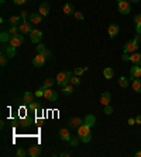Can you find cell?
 <instances>
[{"mask_svg": "<svg viewBox=\"0 0 141 157\" xmlns=\"http://www.w3.org/2000/svg\"><path fill=\"white\" fill-rule=\"evenodd\" d=\"M78 136L81 137V142L83 143H89L90 140H92V132H90V128H89L88 125H81L79 128H78Z\"/></svg>", "mask_w": 141, "mask_h": 157, "instance_id": "6da1fadb", "label": "cell"}, {"mask_svg": "<svg viewBox=\"0 0 141 157\" xmlns=\"http://www.w3.org/2000/svg\"><path fill=\"white\" fill-rule=\"evenodd\" d=\"M73 75V72H70V71H62V72H59L58 75H57V84H58L59 87H65V85H68L70 84V78Z\"/></svg>", "mask_w": 141, "mask_h": 157, "instance_id": "7a4b0ae2", "label": "cell"}, {"mask_svg": "<svg viewBox=\"0 0 141 157\" xmlns=\"http://www.w3.org/2000/svg\"><path fill=\"white\" fill-rule=\"evenodd\" d=\"M138 50V43L133 38V40H130L127 41L126 44H124V52H127V54H133V52H135Z\"/></svg>", "mask_w": 141, "mask_h": 157, "instance_id": "3957f363", "label": "cell"}, {"mask_svg": "<svg viewBox=\"0 0 141 157\" xmlns=\"http://www.w3.org/2000/svg\"><path fill=\"white\" fill-rule=\"evenodd\" d=\"M31 24L33 23H30L28 20H23L21 23L18 24V30H20V33L21 34H30L31 31H33V27H31Z\"/></svg>", "mask_w": 141, "mask_h": 157, "instance_id": "277c9868", "label": "cell"}, {"mask_svg": "<svg viewBox=\"0 0 141 157\" xmlns=\"http://www.w3.org/2000/svg\"><path fill=\"white\" fill-rule=\"evenodd\" d=\"M23 43H24V35L21 34V33L12 35V38H10V41H9V44L13 45V47H20Z\"/></svg>", "mask_w": 141, "mask_h": 157, "instance_id": "5b68a950", "label": "cell"}, {"mask_svg": "<svg viewBox=\"0 0 141 157\" xmlns=\"http://www.w3.org/2000/svg\"><path fill=\"white\" fill-rule=\"evenodd\" d=\"M42 35H44V33H42L41 30H35L34 29L31 33H30V40H31V43H34V44H40Z\"/></svg>", "mask_w": 141, "mask_h": 157, "instance_id": "8992f818", "label": "cell"}, {"mask_svg": "<svg viewBox=\"0 0 141 157\" xmlns=\"http://www.w3.org/2000/svg\"><path fill=\"white\" fill-rule=\"evenodd\" d=\"M44 98L47 99L48 102H55V101L58 99V93L55 92L54 89H51V88H45V91H44Z\"/></svg>", "mask_w": 141, "mask_h": 157, "instance_id": "52a82bcc", "label": "cell"}, {"mask_svg": "<svg viewBox=\"0 0 141 157\" xmlns=\"http://www.w3.org/2000/svg\"><path fill=\"white\" fill-rule=\"evenodd\" d=\"M117 9L121 14H129L131 12V4H130V1H127V0H123V1H120L117 4Z\"/></svg>", "mask_w": 141, "mask_h": 157, "instance_id": "ba28073f", "label": "cell"}, {"mask_svg": "<svg viewBox=\"0 0 141 157\" xmlns=\"http://www.w3.org/2000/svg\"><path fill=\"white\" fill-rule=\"evenodd\" d=\"M45 62H47V57L44 54H37L34 58H33V65L34 67H42Z\"/></svg>", "mask_w": 141, "mask_h": 157, "instance_id": "9c48e42d", "label": "cell"}, {"mask_svg": "<svg viewBox=\"0 0 141 157\" xmlns=\"http://www.w3.org/2000/svg\"><path fill=\"white\" fill-rule=\"evenodd\" d=\"M70 137H72V134H70L69 129H66V128L59 129V139L62 140V142H69Z\"/></svg>", "mask_w": 141, "mask_h": 157, "instance_id": "30bf717a", "label": "cell"}, {"mask_svg": "<svg viewBox=\"0 0 141 157\" xmlns=\"http://www.w3.org/2000/svg\"><path fill=\"white\" fill-rule=\"evenodd\" d=\"M27 151H28L30 157H40V156H41V147H40V146H37V145L30 146Z\"/></svg>", "mask_w": 141, "mask_h": 157, "instance_id": "8fae6325", "label": "cell"}, {"mask_svg": "<svg viewBox=\"0 0 141 157\" xmlns=\"http://www.w3.org/2000/svg\"><path fill=\"white\" fill-rule=\"evenodd\" d=\"M49 10H51V6H49L48 3H45V1H44V3H41V4H40V7H38V13L41 14L42 17H47L48 14H49Z\"/></svg>", "mask_w": 141, "mask_h": 157, "instance_id": "7c38bea8", "label": "cell"}, {"mask_svg": "<svg viewBox=\"0 0 141 157\" xmlns=\"http://www.w3.org/2000/svg\"><path fill=\"white\" fill-rule=\"evenodd\" d=\"M68 125H69L70 128L78 129L81 125H83V119H81V117H78V116H73V117H70L69 120H68Z\"/></svg>", "mask_w": 141, "mask_h": 157, "instance_id": "4fadbf2b", "label": "cell"}, {"mask_svg": "<svg viewBox=\"0 0 141 157\" xmlns=\"http://www.w3.org/2000/svg\"><path fill=\"white\" fill-rule=\"evenodd\" d=\"M118 31H120V27H118V24H116V23H112L109 26V29H107V33L110 35V38H114V37L118 34Z\"/></svg>", "mask_w": 141, "mask_h": 157, "instance_id": "5bb4252c", "label": "cell"}, {"mask_svg": "<svg viewBox=\"0 0 141 157\" xmlns=\"http://www.w3.org/2000/svg\"><path fill=\"white\" fill-rule=\"evenodd\" d=\"M28 21L33 24H40L42 21V16L40 13H31L28 16Z\"/></svg>", "mask_w": 141, "mask_h": 157, "instance_id": "9a60e30c", "label": "cell"}, {"mask_svg": "<svg viewBox=\"0 0 141 157\" xmlns=\"http://www.w3.org/2000/svg\"><path fill=\"white\" fill-rule=\"evenodd\" d=\"M130 75L131 78H141V65H134L130 68Z\"/></svg>", "mask_w": 141, "mask_h": 157, "instance_id": "2e32d148", "label": "cell"}, {"mask_svg": "<svg viewBox=\"0 0 141 157\" xmlns=\"http://www.w3.org/2000/svg\"><path fill=\"white\" fill-rule=\"evenodd\" d=\"M110 101H112V93L110 92H103L100 95V103L106 106V105L110 103Z\"/></svg>", "mask_w": 141, "mask_h": 157, "instance_id": "e0dca14e", "label": "cell"}, {"mask_svg": "<svg viewBox=\"0 0 141 157\" xmlns=\"http://www.w3.org/2000/svg\"><path fill=\"white\" fill-rule=\"evenodd\" d=\"M130 62H133L134 65H141V54L140 52H133L130 54Z\"/></svg>", "mask_w": 141, "mask_h": 157, "instance_id": "ac0fdd59", "label": "cell"}, {"mask_svg": "<svg viewBox=\"0 0 141 157\" xmlns=\"http://www.w3.org/2000/svg\"><path fill=\"white\" fill-rule=\"evenodd\" d=\"M34 96H35V93H31V92H24L23 95V102L27 106H28L31 102H34Z\"/></svg>", "mask_w": 141, "mask_h": 157, "instance_id": "d6986e66", "label": "cell"}, {"mask_svg": "<svg viewBox=\"0 0 141 157\" xmlns=\"http://www.w3.org/2000/svg\"><path fill=\"white\" fill-rule=\"evenodd\" d=\"M83 123L88 125L89 128H92V126L96 125V116L94 115H86V117L83 119Z\"/></svg>", "mask_w": 141, "mask_h": 157, "instance_id": "ffe728a7", "label": "cell"}, {"mask_svg": "<svg viewBox=\"0 0 141 157\" xmlns=\"http://www.w3.org/2000/svg\"><path fill=\"white\" fill-rule=\"evenodd\" d=\"M7 54V57H9V58H13V57H16V55H17V47H13V45H10V44H9V45L6 47V51H4Z\"/></svg>", "mask_w": 141, "mask_h": 157, "instance_id": "44dd1931", "label": "cell"}, {"mask_svg": "<svg viewBox=\"0 0 141 157\" xmlns=\"http://www.w3.org/2000/svg\"><path fill=\"white\" fill-rule=\"evenodd\" d=\"M133 81V89L137 93H141V79L140 78H131Z\"/></svg>", "mask_w": 141, "mask_h": 157, "instance_id": "7402d4cb", "label": "cell"}, {"mask_svg": "<svg viewBox=\"0 0 141 157\" xmlns=\"http://www.w3.org/2000/svg\"><path fill=\"white\" fill-rule=\"evenodd\" d=\"M73 91H75V85H72V84H68V85L62 87V93L64 95H72Z\"/></svg>", "mask_w": 141, "mask_h": 157, "instance_id": "603a6c76", "label": "cell"}, {"mask_svg": "<svg viewBox=\"0 0 141 157\" xmlns=\"http://www.w3.org/2000/svg\"><path fill=\"white\" fill-rule=\"evenodd\" d=\"M64 13L66 16H70V14L75 13V9H73V6H72L70 3H65L64 4Z\"/></svg>", "mask_w": 141, "mask_h": 157, "instance_id": "cb8c5ba5", "label": "cell"}, {"mask_svg": "<svg viewBox=\"0 0 141 157\" xmlns=\"http://www.w3.org/2000/svg\"><path fill=\"white\" fill-rule=\"evenodd\" d=\"M10 38H12V35H10V33H9V31H3V33L0 34V41H1V44H6V43H9V41H10Z\"/></svg>", "mask_w": 141, "mask_h": 157, "instance_id": "d4e9b609", "label": "cell"}, {"mask_svg": "<svg viewBox=\"0 0 141 157\" xmlns=\"http://www.w3.org/2000/svg\"><path fill=\"white\" fill-rule=\"evenodd\" d=\"M103 75H105L106 79H112L113 75H114V71H113V68L107 67V68H105V71H103Z\"/></svg>", "mask_w": 141, "mask_h": 157, "instance_id": "484cf974", "label": "cell"}, {"mask_svg": "<svg viewBox=\"0 0 141 157\" xmlns=\"http://www.w3.org/2000/svg\"><path fill=\"white\" fill-rule=\"evenodd\" d=\"M21 21H23V18H20V16H12V17L9 18V23L12 24V26H18Z\"/></svg>", "mask_w": 141, "mask_h": 157, "instance_id": "4316f807", "label": "cell"}, {"mask_svg": "<svg viewBox=\"0 0 141 157\" xmlns=\"http://www.w3.org/2000/svg\"><path fill=\"white\" fill-rule=\"evenodd\" d=\"M57 82V79H54V78H47V79H44L42 82V88H51Z\"/></svg>", "mask_w": 141, "mask_h": 157, "instance_id": "83f0119b", "label": "cell"}, {"mask_svg": "<svg viewBox=\"0 0 141 157\" xmlns=\"http://www.w3.org/2000/svg\"><path fill=\"white\" fill-rule=\"evenodd\" d=\"M79 142H81V137L79 136H72L69 140V143L72 147H78V145H79Z\"/></svg>", "mask_w": 141, "mask_h": 157, "instance_id": "f1b7e54d", "label": "cell"}, {"mask_svg": "<svg viewBox=\"0 0 141 157\" xmlns=\"http://www.w3.org/2000/svg\"><path fill=\"white\" fill-rule=\"evenodd\" d=\"M7 59H9L7 54L1 52V54H0V67H6V65H7Z\"/></svg>", "mask_w": 141, "mask_h": 157, "instance_id": "f546056e", "label": "cell"}, {"mask_svg": "<svg viewBox=\"0 0 141 157\" xmlns=\"http://www.w3.org/2000/svg\"><path fill=\"white\" fill-rule=\"evenodd\" d=\"M129 79H127V78H126V76H120V79H118V85H120V87L121 88H127L129 87Z\"/></svg>", "mask_w": 141, "mask_h": 157, "instance_id": "4dcf8cb0", "label": "cell"}, {"mask_svg": "<svg viewBox=\"0 0 141 157\" xmlns=\"http://www.w3.org/2000/svg\"><path fill=\"white\" fill-rule=\"evenodd\" d=\"M28 109H30V111H33V112H37V111H40V109H41V105L37 103V102H31V103L28 105Z\"/></svg>", "mask_w": 141, "mask_h": 157, "instance_id": "1f68e13d", "label": "cell"}, {"mask_svg": "<svg viewBox=\"0 0 141 157\" xmlns=\"http://www.w3.org/2000/svg\"><path fill=\"white\" fill-rule=\"evenodd\" d=\"M70 84H72V85H75V87L81 85V79H79V76H76L75 74H73V75H72V78H70Z\"/></svg>", "mask_w": 141, "mask_h": 157, "instance_id": "d6a6232c", "label": "cell"}, {"mask_svg": "<svg viewBox=\"0 0 141 157\" xmlns=\"http://www.w3.org/2000/svg\"><path fill=\"white\" fill-rule=\"evenodd\" d=\"M88 70H89V67H83V68H76V70L73 71V74H75L76 76H81L83 72H85V71H88Z\"/></svg>", "mask_w": 141, "mask_h": 157, "instance_id": "836d02e7", "label": "cell"}, {"mask_svg": "<svg viewBox=\"0 0 141 157\" xmlns=\"http://www.w3.org/2000/svg\"><path fill=\"white\" fill-rule=\"evenodd\" d=\"M45 51H47V48H45V45L40 43V44L37 45V54H44Z\"/></svg>", "mask_w": 141, "mask_h": 157, "instance_id": "e575fe53", "label": "cell"}, {"mask_svg": "<svg viewBox=\"0 0 141 157\" xmlns=\"http://www.w3.org/2000/svg\"><path fill=\"white\" fill-rule=\"evenodd\" d=\"M9 33H10L12 35L18 34V33H20V30H18V26H12V27L9 29Z\"/></svg>", "mask_w": 141, "mask_h": 157, "instance_id": "d590c367", "label": "cell"}, {"mask_svg": "<svg viewBox=\"0 0 141 157\" xmlns=\"http://www.w3.org/2000/svg\"><path fill=\"white\" fill-rule=\"evenodd\" d=\"M44 91H45V88H38L37 91H35V96L37 98H41V96H44Z\"/></svg>", "mask_w": 141, "mask_h": 157, "instance_id": "8d00e7d4", "label": "cell"}, {"mask_svg": "<svg viewBox=\"0 0 141 157\" xmlns=\"http://www.w3.org/2000/svg\"><path fill=\"white\" fill-rule=\"evenodd\" d=\"M16 154H17L18 157H25V156H28V151H25L24 149H18Z\"/></svg>", "mask_w": 141, "mask_h": 157, "instance_id": "74e56055", "label": "cell"}, {"mask_svg": "<svg viewBox=\"0 0 141 157\" xmlns=\"http://www.w3.org/2000/svg\"><path fill=\"white\" fill-rule=\"evenodd\" d=\"M105 113H106V115H112V113H113V108L110 106V103L105 106Z\"/></svg>", "mask_w": 141, "mask_h": 157, "instance_id": "f35d334b", "label": "cell"}, {"mask_svg": "<svg viewBox=\"0 0 141 157\" xmlns=\"http://www.w3.org/2000/svg\"><path fill=\"white\" fill-rule=\"evenodd\" d=\"M73 17L76 18V20H81V21L85 18V17H83V14L81 12H75V13H73Z\"/></svg>", "mask_w": 141, "mask_h": 157, "instance_id": "ab89813d", "label": "cell"}, {"mask_svg": "<svg viewBox=\"0 0 141 157\" xmlns=\"http://www.w3.org/2000/svg\"><path fill=\"white\" fill-rule=\"evenodd\" d=\"M20 125H21V126H24V128H27L28 125H31V120H30L28 117H27L25 120H20Z\"/></svg>", "mask_w": 141, "mask_h": 157, "instance_id": "60d3db41", "label": "cell"}, {"mask_svg": "<svg viewBox=\"0 0 141 157\" xmlns=\"http://www.w3.org/2000/svg\"><path fill=\"white\" fill-rule=\"evenodd\" d=\"M134 23H135V24H141V13L135 14V17H134Z\"/></svg>", "mask_w": 141, "mask_h": 157, "instance_id": "b9f144b4", "label": "cell"}, {"mask_svg": "<svg viewBox=\"0 0 141 157\" xmlns=\"http://www.w3.org/2000/svg\"><path fill=\"white\" fill-rule=\"evenodd\" d=\"M14 1V4H17V6H21V4H25L27 3V0H13Z\"/></svg>", "mask_w": 141, "mask_h": 157, "instance_id": "7bdbcfd3", "label": "cell"}, {"mask_svg": "<svg viewBox=\"0 0 141 157\" xmlns=\"http://www.w3.org/2000/svg\"><path fill=\"white\" fill-rule=\"evenodd\" d=\"M121 59H123V61H130V54L124 52L123 55H121Z\"/></svg>", "mask_w": 141, "mask_h": 157, "instance_id": "ee69618b", "label": "cell"}, {"mask_svg": "<svg viewBox=\"0 0 141 157\" xmlns=\"http://www.w3.org/2000/svg\"><path fill=\"white\" fill-rule=\"evenodd\" d=\"M30 14H28V12H25V10H24V12H21V18H23V20H27V17H28Z\"/></svg>", "mask_w": 141, "mask_h": 157, "instance_id": "f6af8a7d", "label": "cell"}, {"mask_svg": "<svg viewBox=\"0 0 141 157\" xmlns=\"http://www.w3.org/2000/svg\"><path fill=\"white\" fill-rule=\"evenodd\" d=\"M44 55H45V57H47V59H49V58H51V55H52V52L49 51V50H47V51L44 52Z\"/></svg>", "mask_w": 141, "mask_h": 157, "instance_id": "bcb514c9", "label": "cell"}, {"mask_svg": "<svg viewBox=\"0 0 141 157\" xmlns=\"http://www.w3.org/2000/svg\"><path fill=\"white\" fill-rule=\"evenodd\" d=\"M135 31L137 34H141V24H135Z\"/></svg>", "mask_w": 141, "mask_h": 157, "instance_id": "7dc6e473", "label": "cell"}, {"mask_svg": "<svg viewBox=\"0 0 141 157\" xmlns=\"http://www.w3.org/2000/svg\"><path fill=\"white\" fill-rule=\"evenodd\" d=\"M127 123H129V125H131V126H133V125H135V119H134V117H130L129 120H127Z\"/></svg>", "mask_w": 141, "mask_h": 157, "instance_id": "c3c4849f", "label": "cell"}, {"mask_svg": "<svg viewBox=\"0 0 141 157\" xmlns=\"http://www.w3.org/2000/svg\"><path fill=\"white\" fill-rule=\"evenodd\" d=\"M61 156H62V157H69L70 153H69V151H62V153H61Z\"/></svg>", "mask_w": 141, "mask_h": 157, "instance_id": "681fc988", "label": "cell"}, {"mask_svg": "<svg viewBox=\"0 0 141 157\" xmlns=\"http://www.w3.org/2000/svg\"><path fill=\"white\" fill-rule=\"evenodd\" d=\"M135 123H141V115H138V116L135 117Z\"/></svg>", "mask_w": 141, "mask_h": 157, "instance_id": "f907efd6", "label": "cell"}, {"mask_svg": "<svg viewBox=\"0 0 141 157\" xmlns=\"http://www.w3.org/2000/svg\"><path fill=\"white\" fill-rule=\"evenodd\" d=\"M135 157H141V150H138L137 153H135Z\"/></svg>", "mask_w": 141, "mask_h": 157, "instance_id": "816d5d0a", "label": "cell"}, {"mask_svg": "<svg viewBox=\"0 0 141 157\" xmlns=\"http://www.w3.org/2000/svg\"><path fill=\"white\" fill-rule=\"evenodd\" d=\"M0 3H1V4H4V3H6V0H0Z\"/></svg>", "mask_w": 141, "mask_h": 157, "instance_id": "f5cc1de1", "label": "cell"}, {"mask_svg": "<svg viewBox=\"0 0 141 157\" xmlns=\"http://www.w3.org/2000/svg\"><path fill=\"white\" fill-rule=\"evenodd\" d=\"M131 1H133V3H138L140 0H131Z\"/></svg>", "mask_w": 141, "mask_h": 157, "instance_id": "db71d44e", "label": "cell"}, {"mask_svg": "<svg viewBox=\"0 0 141 157\" xmlns=\"http://www.w3.org/2000/svg\"><path fill=\"white\" fill-rule=\"evenodd\" d=\"M120 1H123V0H117V3H120Z\"/></svg>", "mask_w": 141, "mask_h": 157, "instance_id": "11a10c76", "label": "cell"}, {"mask_svg": "<svg viewBox=\"0 0 141 157\" xmlns=\"http://www.w3.org/2000/svg\"><path fill=\"white\" fill-rule=\"evenodd\" d=\"M127 1H129V0H127Z\"/></svg>", "mask_w": 141, "mask_h": 157, "instance_id": "9f6ffc18", "label": "cell"}]
</instances>
